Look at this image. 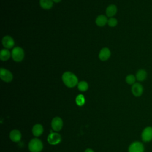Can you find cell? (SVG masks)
Listing matches in <instances>:
<instances>
[{"instance_id":"obj_1","label":"cell","mask_w":152,"mask_h":152,"mask_svg":"<svg viewBox=\"0 0 152 152\" xmlns=\"http://www.w3.org/2000/svg\"><path fill=\"white\" fill-rule=\"evenodd\" d=\"M62 80L64 84L69 88L74 87L78 83L77 77L70 71L65 72L62 75Z\"/></svg>"},{"instance_id":"obj_2","label":"cell","mask_w":152,"mask_h":152,"mask_svg":"<svg viewBox=\"0 0 152 152\" xmlns=\"http://www.w3.org/2000/svg\"><path fill=\"white\" fill-rule=\"evenodd\" d=\"M11 57L15 62H21L24 58V51L20 47H15L11 51Z\"/></svg>"},{"instance_id":"obj_3","label":"cell","mask_w":152,"mask_h":152,"mask_svg":"<svg viewBox=\"0 0 152 152\" xmlns=\"http://www.w3.org/2000/svg\"><path fill=\"white\" fill-rule=\"evenodd\" d=\"M28 148L31 152H40L43 149V144L40 140L33 138L28 144Z\"/></svg>"},{"instance_id":"obj_4","label":"cell","mask_w":152,"mask_h":152,"mask_svg":"<svg viewBox=\"0 0 152 152\" xmlns=\"http://www.w3.org/2000/svg\"><path fill=\"white\" fill-rule=\"evenodd\" d=\"M0 78L4 82L10 83L13 79V75L9 70L1 68L0 69Z\"/></svg>"},{"instance_id":"obj_5","label":"cell","mask_w":152,"mask_h":152,"mask_svg":"<svg viewBox=\"0 0 152 152\" xmlns=\"http://www.w3.org/2000/svg\"><path fill=\"white\" fill-rule=\"evenodd\" d=\"M144 148L143 144L139 142L135 141L132 142L129 147V152H144Z\"/></svg>"},{"instance_id":"obj_6","label":"cell","mask_w":152,"mask_h":152,"mask_svg":"<svg viewBox=\"0 0 152 152\" xmlns=\"http://www.w3.org/2000/svg\"><path fill=\"white\" fill-rule=\"evenodd\" d=\"M141 138L143 141L148 142L152 140V127L147 126L142 132Z\"/></svg>"},{"instance_id":"obj_7","label":"cell","mask_w":152,"mask_h":152,"mask_svg":"<svg viewBox=\"0 0 152 152\" xmlns=\"http://www.w3.org/2000/svg\"><path fill=\"white\" fill-rule=\"evenodd\" d=\"M2 43L3 46L5 49H11L14 47L15 42L12 37H11L10 36L7 35V36H5L2 38Z\"/></svg>"},{"instance_id":"obj_8","label":"cell","mask_w":152,"mask_h":152,"mask_svg":"<svg viewBox=\"0 0 152 152\" xmlns=\"http://www.w3.org/2000/svg\"><path fill=\"white\" fill-rule=\"evenodd\" d=\"M48 141L52 145L59 144L61 141V137L58 133L51 132L48 137Z\"/></svg>"},{"instance_id":"obj_9","label":"cell","mask_w":152,"mask_h":152,"mask_svg":"<svg viewBox=\"0 0 152 152\" xmlns=\"http://www.w3.org/2000/svg\"><path fill=\"white\" fill-rule=\"evenodd\" d=\"M110 55L111 52L110 49L107 48H103L99 52V58L102 61H106L109 59Z\"/></svg>"},{"instance_id":"obj_10","label":"cell","mask_w":152,"mask_h":152,"mask_svg":"<svg viewBox=\"0 0 152 152\" xmlns=\"http://www.w3.org/2000/svg\"><path fill=\"white\" fill-rule=\"evenodd\" d=\"M62 125H63L62 120L59 117H55L52 119L51 122V126L52 129L54 131H60L62 128Z\"/></svg>"},{"instance_id":"obj_11","label":"cell","mask_w":152,"mask_h":152,"mask_svg":"<svg viewBox=\"0 0 152 152\" xmlns=\"http://www.w3.org/2000/svg\"><path fill=\"white\" fill-rule=\"evenodd\" d=\"M131 91L134 96L139 97L142 94L143 87L141 84L135 83L132 86Z\"/></svg>"},{"instance_id":"obj_12","label":"cell","mask_w":152,"mask_h":152,"mask_svg":"<svg viewBox=\"0 0 152 152\" xmlns=\"http://www.w3.org/2000/svg\"><path fill=\"white\" fill-rule=\"evenodd\" d=\"M117 12V7L114 4L109 5L106 9V14L109 17H113Z\"/></svg>"},{"instance_id":"obj_13","label":"cell","mask_w":152,"mask_h":152,"mask_svg":"<svg viewBox=\"0 0 152 152\" xmlns=\"http://www.w3.org/2000/svg\"><path fill=\"white\" fill-rule=\"evenodd\" d=\"M107 17L104 15H99L97 17L96 19V24L97 26L99 27H103L106 24H107Z\"/></svg>"},{"instance_id":"obj_14","label":"cell","mask_w":152,"mask_h":152,"mask_svg":"<svg viewBox=\"0 0 152 152\" xmlns=\"http://www.w3.org/2000/svg\"><path fill=\"white\" fill-rule=\"evenodd\" d=\"M10 139L14 142H18L21 138V134L18 130H12L10 134Z\"/></svg>"},{"instance_id":"obj_15","label":"cell","mask_w":152,"mask_h":152,"mask_svg":"<svg viewBox=\"0 0 152 152\" xmlns=\"http://www.w3.org/2000/svg\"><path fill=\"white\" fill-rule=\"evenodd\" d=\"M11 56V53L7 49H3L0 52V59L2 61H8Z\"/></svg>"},{"instance_id":"obj_16","label":"cell","mask_w":152,"mask_h":152,"mask_svg":"<svg viewBox=\"0 0 152 152\" xmlns=\"http://www.w3.org/2000/svg\"><path fill=\"white\" fill-rule=\"evenodd\" d=\"M40 7L45 10H49L52 8L53 2L52 0H40Z\"/></svg>"},{"instance_id":"obj_17","label":"cell","mask_w":152,"mask_h":152,"mask_svg":"<svg viewBox=\"0 0 152 152\" xmlns=\"http://www.w3.org/2000/svg\"><path fill=\"white\" fill-rule=\"evenodd\" d=\"M43 128L42 125L40 124H36L35 125L33 126L32 129L33 134L36 137L40 136L43 133Z\"/></svg>"},{"instance_id":"obj_18","label":"cell","mask_w":152,"mask_h":152,"mask_svg":"<svg viewBox=\"0 0 152 152\" xmlns=\"http://www.w3.org/2000/svg\"><path fill=\"white\" fill-rule=\"evenodd\" d=\"M135 77L138 81H142L144 80H145V78L147 77V72L144 69H139L136 73Z\"/></svg>"},{"instance_id":"obj_19","label":"cell","mask_w":152,"mask_h":152,"mask_svg":"<svg viewBox=\"0 0 152 152\" xmlns=\"http://www.w3.org/2000/svg\"><path fill=\"white\" fill-rule=\"evenodd\" d=\"M78 89L81 91H86L88 88V84L86 81H81L79 82L77 84Z\"/></svg>"},{"instance_id":"obj_20","label":"cell","mask_w":152,"mask_h":152,"mask_svg":"<svg viewBox=\"0 0 152 152\" xmlns=\"http://www.w3.org/2000/svg\"><path fill=\"white\" fill-rule=\"evenodd\" d=\"M135 80H136V77L132 74L128 75L125 78V81L126 83L130 85H133L134 83H135Z\"/></svg>"},{"instance_id":"obj_21","label":"cell","mask_w":152,"mask_h":152,"mask_svg":"<svg viewBox=\"0 0 152 152\" xmlns=\"http://www.w3.org/2000/svg\"><path fill=\"white\" fill-rule=\"evenodd\" d=\"M76 103L78 106H83L85 103V98L83 94H78L75 99Z\"/></svg>"},{"instance_id":"obj_22","label":"cell","mask_w":152,"mask_h":152,"mask_svg":"<svg viewBox=\"0 0 152 152\" xmlns=\"http://www.w3.org/2000/svg\"><path fill=\"white\" fill-rule=\"evenodd\" d=\"M118 24V20L114 17H110L108 19L107 24L110 27H115Z\"/></svg>"},{"instance_id":"obj_23","label":"cell","mask_w":152,"mask_h":152,"mask_svg":"<svg viewBox=\"0 0 152 152\" xmlns=\"http://www.w3.org/2000/svg\"><path fill=\"white\" fill-rule=\"evenodd\" d=\"M84 152H94V151H93V150L90 149V148H87V149H86V150H85Z\"/></svg>"},{"instance_id":"obj_24","label":"cell","mask_w":152,"mask_h":152,"mask_svg":"<svg viewBox=\"0 0 152 152\" xmlns=\"http://www.w3.org/2000/svg\"><path fill=\"white\" fill-rule=\"evenodd\" d=\"M53 2H55V3H58L59 2H61L62 0H52Z\"/></svg>"}]
</instances>
